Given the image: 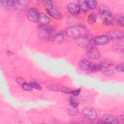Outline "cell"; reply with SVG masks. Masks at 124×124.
I'll list each match as a JSON object with an SVG mask.
<instances>
[{
  "mask_svg": "<svg viewBox=\"0 0 124 124\" xmlns=\"http://www.w3.org/2000/svg\"><path fill=\"white\" fill-rule=\"evenodd\" d=\"M53 30L47 25H41L39 27V35L44 39H48L52 34Z\"/></svg>",
  "mask_w": 124,
  "mask_h": 124,
  "instance_id": "1",
  "label": "cell"
},
{
  "mask_svg": "<svg viewBox=\"0 0 124 124\" xmlns=\"http://www.w3.org/2000/svg\"><path fill=\"white\" fill-rule=\"evenodd\" d=\"M82 113L84 116L89 120H94L97 117L96 111L92 108L86 107L84 108L82 110Z\"/></svg>",
  "mask_w": 124,
  "mask_h": 124,
  "instance_id": "2",
  "label": "cell"
},
{
  "mask_svg": "<svg viewBox=\"0 0 124 124\" xmlns=\"http://www.w3.org/2000/svg\"><path fill=\"white\" fill-rule=\"evenodd\" d=\"M39 13L35 8L29 9L27 13V16L28 19L32 22H38Z\"/></svg>",
  "mask_w": 124,
  "mask_h": 124,
  "instance_id": "3",
  "label": "cell"
},
{
  "mask_svg": "<svg viewBox=\"0 0 124 124\" xmlns=\"http://www.w3.org/2000/svg\"><path fill=\"white\" fill-rule=\"evenodd\" d=\"M66 35L73 39H77L80 36V31L78 29L75 27H70L65 31Z\"/></svg>",
  "mask_w": 124,
  "mask_h": 124,
  "instance_id": "4",
  "label": "cell"
},
{
  "mask_svg": "<svg viewBox=\"0 0 124 124\" xmlns=\"http://www.w3.org/2000/svg\"><path fill=\"white\" fill-rule=\"evenodd\" d=\"M109 41V38L108 35H103L93 38V43L95 45L102 46L108 44Z\"/></svg>",
  "mask_w": 124,
  "mask_h": 124,
  "instance_id": "5",
  "label": "cell"
},
{
  "mask_svg": "<svg viewBox=\"0 0 124 124\" xmlns=\"http://www.w3.org/2000/svg\"><path fill=\"white\" fill-rule=\"evenodd\" d=\"M100 123L105 124H118V120L114 116L105 114L100 119Z\"/></svg>",
  "mask_w": 124,
  "mask_h": 124,
  "instance_id": "6",
  "label": "cell"
},
{
  "mask_svg": "<svg viewBox=\"0 0 124 124\" xmlns=\"http://www.w3.org/2000/svg\"><path fill=\"white\" fill-rule=\"evenodd\" d=\"M76 43L80 47H87L90 46L92 42L88 37L82 36L76 39Z\"/></svg>",
  "mask_w": 124,
  "mask_h": 124,
  "instance_id": "7",
  "label": "cell"
},
{
  "mask_svg": "<svg viewBox=\"0 0 124 124\" xmlns=\"http://www.w3.org/2000/svg\"><path fill=\"white\" fill-rule=\"evenodd\" d=\"M67 10L69 13L74 16L78 15L80 11L78 4L75 2H71L68 4Z\"/></svg>",
  "mask_w": 124,
  "mask_h": 124,
  "instance_id": "8",
  "label": "cell"
},
{
  "mask_svg": "<svg viewBox=\"0 0 124 124\" xmlns=\"http://www.w3.org/2000/svg\"><path fill=\"white\" fill-rule=\"evenodd\" d=\"M88 58L92 60H96L100 56V53L98 50L95 47H91L87 53Z\"/></svg>",
  "mask_w": 124,
  "mask_h": 124,
  "instance_id": "9",
  "label": "cell"
},
{
  "mask_svg": "<svg viewBox=\"0 0 124 124\" xmlns=\"http://www.w3.org/2000/svg\"><path fill=\"white\" fill-rule=\"evenodd\" d=\"M92 64L86 59H83L80 61L78 64L79 68L82 70H90Z\"/></svg>",
  "mask_w": 124,
  "mask_h": 124,
  "instance_id": "10",
  "label": "cell"
},
{
  "mask_svg": "<svg viewBox=\"0 0 124 124\" xmlns=\"http://www.w3.org/2000/svg\"><path fill=\"white\" fill-rule=\"evenodd\" d=\"M109 36L113 39H121L124 36V33L122 30H115L109 32Z\"/></svg>",
  "mask_w": 124,
  "mask_h": 124,
  "instance_id": "11",
  "label": "cell"
},
{
  "mask_svg": "<svg viewBox=\"0 0 124 124\" xmlns=\"http://www.w3.org/2000/svg\"><path fill=\"white\" fill-rule=\"evenodd\" d=\"M46 10L47 14L49 16L56 19H61L62 17L60 13L58 11H57L55 9H54L52 8H47Z\"/></svg>",
  "mask_w": 124,
  "mask_h": 124,
  "instance_id": "12",
  "label": "cell"
},
{
  "mask_svg": "<svg viewBox=\"0 0 124 124\" xmlns=\"http://www.w3.org/2000/svg\"><path fill=\"white\" fill-rule=\"evenodd\" d=\"M99 12L101 16H104L105 17L112 16L111 13L108 8L105 5H101L100 6Z\"/></svg>",
  "mask_w": 124,
  "mask_h": 124,
  "instance_id": "13",
  "label": "cell"
},
{
  "mask_svg": "<svg viewBox=\"0 0 124 124\" xmlns=\"http://www.w3.org/2000/svg\"><path fill=\"white\" fill-rule=\"evenodd\" d=\"M50 19L44 13H39L38 22H39L41 25H47L50 22Z\"/></svg>",
  "mask_w": 124,
  "mask_h": 124,
  "instance_id": "14",
  "label": "cell"
},
{
  "mask_svg": "<svg viewBox=\"0 0 124 124\" xmlns=\"http://www.w3.org/2000/svg\"><path fill=\"white\" fill-rule=\"evenodd\" d=\"M14 0H2L1 4L4 9L8 10L14 6Z\"/></svg>",
  "mask_w": 124,
  "mask_h": 124,
  "instance_id": "15",
  "label": "cell"
},
{
  "mask_svg": "<svg viewBox=\"0 0 124 124\" xmlns=\"http://www.w3.org/2000/svg\"><path fill=\"white\" fill-rule=\"evenodd\" d=\"M78 4L80 9V11L86 12L89 10L87 6L86 0H80L78 1Z\"/></svg>",
  "mask_w": 124,
  "mask_h": 124,
  "instance_id": "16",
  "label": "cell"
},
{
  "mask_svg": "<svg viewBox=\"0 0 124 124\" xmlns=\"http://www.w3.org/2000/svg\"><path fill=\"white\" fill-rule=\"evenodd\" d=\"M87 6L89 9H94L97 6V1L95 0H86Z\"/></svg>",
  "mask_w": 124,
  "mask_h": 124,
  "instance_id": "17",
  "label": "cell"
},
{
  "mask_svg": "<svg viewBox=\"0 0 124 124\" xmlns=\"http://www.w3.org/2000/svg\"><path fill=\"white\" fill-rule=\"evenodd\" d=\"M64 40V37L62 34L59 33L54 36L53 38V41L56 43H61L63 42Z\"/></svg>",
  "mask_w": 124,
  "mask_h": 124,
  "instance_id": "18",
  "label": "cell"
},
{
  "mask_svg": "<svg viewBox=\"0 0 124 124\" xmlns=\"http://www.w3.org/2000/svg\"><path fill=\"white\" fill-rule=\"evenodd\" d=\"M102 68L103 67L101 64H92L90 69V70L91 72L95 73L101 71Z\"/></svg>",
  "mask_w": 124,
  "mask_h": 124,
  "instance_id": "19",
  "label": "cell"
},
{
  "mask_svg": "<svg viewBox=\"0 0 124 124\" xmlns=\"http://www.w3.org/2000/svg\"><path fill=\"white\" fill-rule=\"evenodd\" d=\"M96 16L95 14L91 13L89 15L87 19V21L89 23L93 24L96 21Z\"/></svg>",
  "mask_w": 124,
  "mask_h": 124,
  "instance_id": "20",
  "label": "cell"
},
{
  "mask_svg": "<svg viewBox=\"0 0 124 124\" xmlns=\"http://www.w3.org/2000/svg\"><path fill=\"white\" fill-rule=\"evenodd\" d=\"M113 18L112 16H110L105 17L103 21V24L104 25H108L113 22Z\"/></svg>",
  "mask_w": 124,
  "mask_h": 124,
  "instance_id": "21",
  "label": "cell"
},
{
  "mask_svg": "<svg viewBox=\"0 0 124 124\" xmlns=\"http://www.w3.org/2000/svg\"><path fill=\"white\" fill-rule=\"evenodd\" d=\"M100 64L103 68H107L111 66L113 64V63L111 61L109 60H104V61L102 62Z\"/></svg>",
  "mask_w": 124,
  "mask_h": 124,
  "instance_id": "22",
  "label": "cell"
},
{
  "mask_svg": "<svg viewBox=\"0 0 124 124\" xmlns=\"http://www.w3.org/2000/svg\"><path fill=\"white\" fill-rule=\"evenodd\" d=\"M124 45H123V41H122V42L121 41H120L119 42H118V43H117L116 44V46H115V50H116L117 51H123L124 50Z\"/></svg>",
  "mask_w": 124,
  "mask_h": 124,
  "instance_id": "23",
  "label": "cell"
},
{
  "mask_svg": "<svg viewBox=\"0 0 124 124\" xmlns=\"http://www.w3.org/2000/svg\"><path fill=\"white\" fill-rule=\"evenodd\" d=\"M22 87L23 89V90L26 91H31L32 90V87L30 85V84L26 83V82H24L22 85Z\"/></svg>",
  "mask_w": 124,
  "mask_h": 124,
  "instance_id": "24",
  "label": "cell"
},
{
  "mask_svg": "<svg viewBox=\"0 0 124 124\" xmlns=\"http://www.w3.org/2000/svg\"><path fill=\"white\" fill-rule=\"evenodd\" d=\"M69 113L71 115H76L78 113V110L77 109V107H74L71 106V107L69 108Z\"/></svg>",
  "mask_w": 124,
  "mask_h": 124,
  "instance_id": "25",
  "label": "cell"
},
{
  "mask_svg": "<svg viewBox=\"0 0 124 124\" xmlns=\"http://www.w3.org/2000/svg\"><path fill=\"white\" fill-rule=\"evenodd\" d=\"M116 20L118 24L122 26H124V17L123 15H120L116 17Z\"/></svg>",
  "mask_w": 124,
  "mask_h": 124,
  "instance_id": "26",
  "label": "cell"
},
{
  "mask_svg": "<svg viewBox=\"0 0 124 124\" xmlns=\"http://www.w3.org/2000/svg\"><path fill=\"white\" fill-rule=\"evenodd\" d=\"M30 84L32 88H34L37 90H40L41 89V87L40 86V85L36 82H31L30 83Z\"/></svg>",
  "mask_w": 124,
  "mask_h": 124,
  "instance_id": "27",
  "label": "cell"
},
{
  "mask_svg": "<svg viewBox=\"0 0 124 124\" xmlns=\"http://www.w3.org/2000/svg\"><path fill=\"white\" fill-rule=\"evenodd\" d=\"M69 103L70 106L74 107H77L78 106V102L73 98H71L69 100Z\"/></svg>",
  "mask_w": 124,
  "mask_h": 124,
  "instance_id": "28",
  "label": "cell"
},
{
  "mask_svg": "<svg viewBox=\"0 0 124 124\" xmlns=\"http://www.w3.org/2000/svg\"><path fill=\"white\" fill-rule=\"evenodd\" d=\"M103 74L105 76H109L112 75L113 74V71L110 69H106L103 71Z\"/></svg>",
  "mask_w": 124,
  "mask_h": 124,
  "instance_id": "29",
  "label": "cell"
},
{
  "mask_svg": "<svg viewBox=\"0 0 124 124\" xmlns=\"http://www.w3.org/2000/svg\"><path fill=\"white\" fill-rule=\"evenodd\" d=\"M116 70L120 72H123L124 71V64L123 63L118 64L116 67Z\"/></svg>",
  "mask_w": 124,
  "mask_h": 124,
  "instance_id": "30",
  "label": "cell"
},
{
  "mask_svg": "<svg viewBox=\"0 0 124 124\" xmlns=\"http://www.w3.org/2000/svg\"><path fill=\"white\" fill-rule=\"evenodd\" d=\"M61 91L65 93H71L72 90H71L70 89L67 88V87H61Z\"/></svg>",
  "mask_w": 124,
  "mask_h": 124,
  "instance_id": "31",
  "label": "cell"
},
{
  "mask_svg": "<svg viewBox=\"0 0 124 124\" xmlns=\"http://www.w3.org/2000/svg\"><path fill=\"white\" fill-rule=\"evenodd\" d=\"M80 92V89H78L74 91H72L71 93L74 96H76L77 95H78L79 93Z\"/></svg>",
  "mask_w": 124,
  "mask_h": 124,
  "instance_id": "32",
  "label": "cell"
},
{
  "mask_svg": "<svg viewBox=\"0 0 124 124\" xmlns=\"http://www.w3.org/2000/svg\"><path fill=\"white\" fill-rule=\"evenodd\" d=\"M44 2L46 6H47L48 7L47 8H52V1L50 0H45L44 1Z\"/></svg>",
  "mask_w": 124,
  "mask_h": 124,
  "instance_id": "33",
  "label": "cell"
},
{
  "mask_svg": "<svg viewBox=\"0 0 124 124\" xmlns=\"http://www.w3.org/2000/svg\"><path fill=\"white\" fill-rule=\"evenodd\" d=\"M49 89H50V90H53V91H55L58 90V88L55 85H50Z\"/></svg>",
  "mask_w": 124,
  "mask_h": 124,
  "instance_id": "34",
  "label": "cell"
},
{
  "mask_svg": "<svg viewBox=\"0 0 124 124\" xmlns=\"http://www.w3.org/2000/svg\"><path fill=\"white\" fill-rule=\"evenodd\" d=\"M17 82L18 83V84H22L24 82L23 81V78H18L17 79Z\"/></svg>",
  "mask_w": 124,
  "mask_h": 124,
  "instance_id": "35",
  "label": "cell"
},
{
  "mask_svg": "<svg viewBox=\"0 0 124 124\" xmlns=\"http://www.w3.org/2000/svg\"><path fill=\"white\" fill-rule=\"evenodd\" d=\"M7 55H12V54H13V53H12V52L10 50H7Z\"/></svg>",
  "mask_w": 124,
  "mask_h": 124,
  "instance_id": "36",
  "label": "cell"
},
{
  "mask_svg": "<svg viewBox=\"0 0 124 124\" xmlns=\"http://www.w3.org/2000/svg\"><path fill=\"white\" fill-rule=\"evenodd\" d=\"M120 118L121 119L122 121H124V114H123V113H122V114L120 115Z\"/></svg>",
  "mask_w": 124,
  "mask_h": 124,
  "instance_id": "37",
  "label": "cell"
}]
</instances>
